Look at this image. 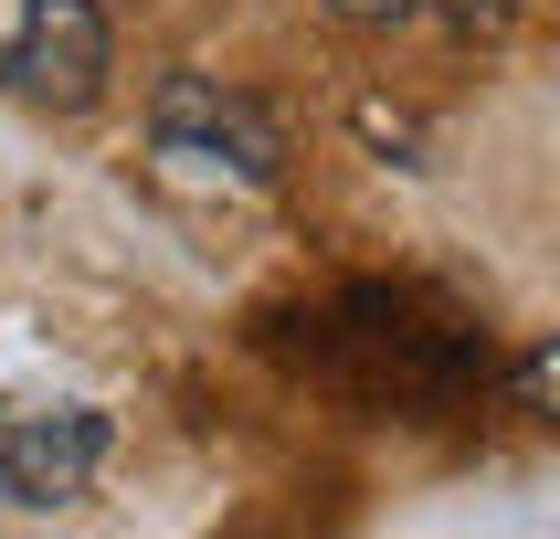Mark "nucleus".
<instances>
[{
	"label": "nucleus",
	"instance_id": "nucleus-3",
	"mask_svg": "<svg viewBox=\"0 0 560 539\" xmlns=\"http://www.w3.org/2000/svg\"><path fill=\"white\" fill-rule=\"evenodd\" d=\"M95 455H106V412H85V402H0V497L63 507V497H85Z\"/></svg>",
	"mask_w": 560,
	"mask_h": 539
},
{
	"label": "nucleus",
	"instance_id": "nucleus-2",
	"mask_svg": "<svg viewBox=\"0 0 560 539\" xmlns=\"http://www.w3.org/2000/svg\"><path fill=\"white\" fill-rule=\"evenodd\" d=\"M149 138L170 159H212V169H233V180H276V169H285L276 117H265L254 95L212 85V74H170L159 106H149Z\"/></svg>",
	"mask_w": 560,
	"mask_h": 539
},
{
	"label": "nucleus",
	"instance_id": "nucleus-1",
	"mask_svg": "<svg viewBox=\"0 0 560 539\" xmlns=\"http://www.w3.org/2000/svg\"><path fill=\"white\" fill-rule=\"evenodd\" d=\"M0 85L22 106H95L106 95V11L95 0H0Z\"/></svg>",
	"mask_w": 560,
	"mask_h": 539
},
{
	"label": "nucleus",
	"instance_id": "nucleus-4",
	"mask_svg": "<svg viewBox=\"0 0 560 539\" xmlns=\"http://www.w3.org/2000/svg\"><path fill=\"white\" fill-rule=\"evenodd\" d=\"M444 22L466 32V43H487V32H508V22H518V0H444Z\"/></svg>",
	"mask_w": 560,
	"mask_h": 539
},
{
	"label": "nucleus",
	"instance_id": "nucleus-5",
	"mask_svg": "<svg viewBox=\"0 0 560 539\" xmlns=\"http://www.w3.org/2000/svg\"><path fill=\"white\" fill-rule=\"evenodd\" d=\"M328 11H339V22H360V32H381V22H412L423 0H328Z\"/></svg>",
	"mask_w": 560,
	"mask_h": 539
}]
</instances>
